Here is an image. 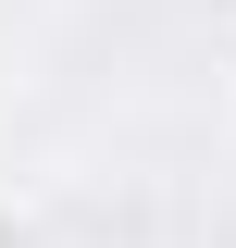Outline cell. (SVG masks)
<instances>
[{
    "label": "cell",
    "instance_id": "cell-1",
    "mask_svg": "<svg viewBox=\"0 0 236 248\" xmlns=\"http://www.w3.org/2000/svg\"><path fill=\"white\" fill-rule=\"evenodd\" d=\"M0 248H37V211H25V199H0Z\"/></svg>",
    "mask_w": 236,
    "mask_h": 248
}]
</instances>
